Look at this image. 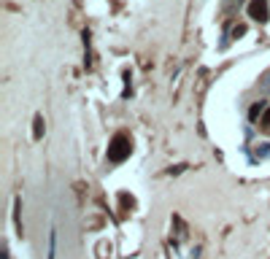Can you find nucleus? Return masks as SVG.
Listing matches in <instances>:
<instances>
[{"mask_svg": "<svg viewBox=\"0 0 270 259\" xmlns=\"http://www.w3.org/2000/svg\"><path fill=\"white\" fill-rule=\"evenodd\" d=\"M249 11H251L254 19H268V3L265 0H254V3L249 5Z\"/></svg>", "mask_w": 270, "mask_h": 259, "instance_id": "1", "label": "nucleus"}]
</instances>
